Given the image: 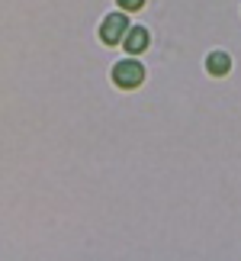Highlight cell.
Segmentation results:
<instances>
[{
    "label": "cell",
    "mask_w": 241,
    "mask_h": 261,
    "mask_svg": "<svg viewBox=\"0 0 241 261\" xmlns=\"http://www.w3.org/2000/svg\"><path fill=\"white\" fill-rule=\"evenodd\" d=\"M113 81H116L119 87L132 90V87H138V84L145 81V68L138 65V62H132V58H126V62H119V65L113 68Z\"/></svg>",
    "instance_id": "6da1fadb"
},
{
    "label": "cell",
    "mask_w": 241,
    "mask_h": 261,
    "mask_svg": "<svg viewBox=\"0 0 241 261\" xmlns=\"http://www.w3.org/2000/svg\"><path fill=\"white\" fill-rule=\"evenodd\" d=\"M126 52L129 55H138V52H145L148 48V29H142V26H129V33H126Z\"/></svg>",
    "instance_id": "3957f363"
},
{
    "label": "cell",
    "mask_w": 241,
    "mask_h": 261,
    "mask_svg": "<svg viewBox=\"0 0 241 261\" xmlns=\"http://www.w3.org/2000/svg\"><path fill=\"white\" fill-rule=\"evenodd\" d=\"M228 68H232V58H228L225 52H213V55L206 58V71H209V74H216V77L228 74Z\"/></svg>",
    "instance_id": "277c9868"
},
{
    "label": "cell",
    "mask_w": 241,
    "mask_h": 261,
    "mask_svg": "<svg viewBox=\"0 0 241 261\" xmlns=\"http://www.w3.org/2000/svg\"><path fill=\"white\" fill-rule=\"evenodd\" d=\"M129 33V19L123 13H109L103 19V26H100V39H103L106 45H119Z\"/></svg>",
    "instance_id": "7a4b0ae2"
},
{
    "label": "cell",
    "mask_w": 241,
    "mask_h": 261,
    "mask_svg": "<svg viewBox=\"0 0 241 261\" xmlns=\"http://www.w3.org/2000/svg\"><path fill=\"white\" fill-rule=\"evenodd\" d=\"M116 4L123 7V10H142V7H145V0H116Z\"/></svg>",
    "instance_id": "5b68a950"
}]
</instances>
